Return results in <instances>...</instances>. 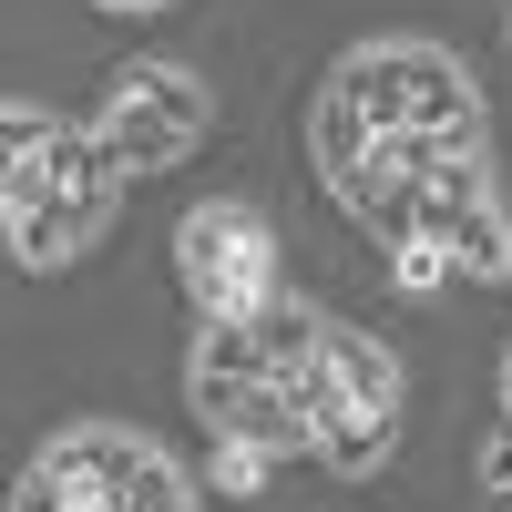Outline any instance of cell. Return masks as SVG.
I'll return each instance as SVG.
<instances>
[{
  "mask_svg": "<svg viewBox=\"0 0 512 512\" xmlns=\"http://www.w3.org/2000/svg\"><path fill=\"white\" fill-rule=\"evenodd\" d=\"M308 390V420H318V461L338 482H369L379 461L400 451V359L379 349L369 328H328L318 359L297 369Z\"/></svg>",
  "mask_w": 512,
  "mask_h": 512,
  "instance_id": "obj_3",
  "label": "cell"
},
{
  "mask_svg": "<svg viewBox=\"0 0 512 512\" xmlns=\"http://www.w3.org/2000/svg\"><path fill=\"white\" fill-rule=\"evenodd\" d=\"M390 277H400V297H431V287H451V256L410 236V246H390Z\"/></svg>",
  "mask_w": 512,
  "mask_h": 512,
  "instance_id": "obj_10",
  "label": "cell"
},
{
  "mask_svg": "<svg viewBox=\"0 0 512 512\" xmlns=\"http://www.w3.org/2000/svg\"><path fill=\"white\" fill-rule=\"evenodd\" d=\"M328 328H338V318L318 308V297H277V308H256V338H267V359H277V379H297V369H308Z\"/></svg>",
  "mask_w": 512,
  "mask_h": 512,
  "instance_id": "obj_9",
  "label": "cell"
},
{
  "mask_svg": "<svg viewBox=\"0 0 512 512\" xmlns=\"http://www.w3.org/2000/svg\"><path fill=\"white\" fill-rule=\"evenodd\" d=\"M328 82L379 123V134H431V144H451V154H482V134H492L472 62L441 52V41H420V31H390V41H359V52H338Z\"/></svg>",
  "mask_w": 512,
  "mask_h": 512,
  "instance_id": "obj_2",
  "label": "cell"
},
{
  "mask_svg": "<svg viewBox=\"0 0 512 512\" xmlns=\"http://www.w3.org/2000/svg\"><path fill=\"white\" fill-rule=\"evenodd\" d=\"M420 246H441L451 277H472V287L512 277V205L482 154H441V175L420 185Z\"/></svg>",
  "mask_w": 512,
  "mask_h": 512,
  "instance_id": "obj_7",
  "label": "cell"
},
{
  "mask_svg": "<svg viewBox=\"0 0 512 512\" xmlns=\"http://www.w3.org/2000/svg\"><path fill=\"white\" fill-rule=\"evenodd\" d=\"M502 420H512V349H502Z\"/></svg>",
  "mask_w": 512,
  "mask_h": 512,
  "instance_id": "obj_12",
  "label": "cell"
},
{
  "mask_svg": "<svg viewBox=\"0 0 512 512\" xmlns=\"http://www.w3.org/2000/svg\"><path fill=\"white\" fill-rule=\"evenodd\" d=\"M185 410L216 431L226 451H267V461H318V420H308V390L277 369H256V379H205L185 369Z\"/></svg>",
  "mask_w": 512,
  "mask_h": 512,
  "instance_id": "obj_8",
  "label": "cell"
},
{
  "mask_svg": "<svg viewBox=\"0 0 512 512\" xmlns=\"http://www.w3.org/2000/svg\"><path fill=\"white\" fill-rule=\"evenodd\" d=\"M31 472H52L62 492H93L113 512H195V472L154 431H123V420H72L31 451Z\"/></svg>",
  "mask_w": 512,
  "mask_h": 512,
  "instance_id": "obj_6",
  "label": "cell"
},
{
  "mask_svg": "<svg viewBox=\"0 0 512 512\" xmlns=\"http://www.w3.org/2000/svg\"><path fill=\"white\" fill-rule=\"evenodd\" d=\"M175 277L195 297V318H256V308H277V236L267 216H256L246 195H205L185 205V226H175Z\"/></svg>",
  "mask_w": 512,
  "mask_h": 512,
  "instance_id": "obj_5",
  "label": "cell"
},
{
  "mask_svg": "<svg viewBox=\"0 0 512 512\" xmlns=\"http://www.w3.org/2000/svg\"><path fill=\"white\" fill-rule=\"evenodd\" d=\"M205 123H216V93H205V72L185 62H123L93 103V134L123 175H164V164H185L205 144Z\"/></svg>",
  "mask_w": 512,
  "mask_h": 512,
  "instance_id": "obj_4",
  "label": "cell"
},
{
  "mask_svg": "<svg viewBox=\"0 0 512 512\" xmlns=\"http://www.w3.org/2000/svg\"><path fill=\"white\" fill-rule=\"evenodd\" d=\"M93 11H113V21H144V11H164V0H93Z\"/></svg>",
  "mask_w": 512,
  "mask_h": 512,
  "instance_id": "obj_11",
  "label": "cell"
},
{
  "mask_svg": "<svg viewBox=\"0 0 512 512\" xmlns=\"http://www.w3.org/2000/svg\"><path fill=\"white\" fill-rule=\"evenodd\" d=\"M502 41H512V11H502Z\"/></svg>",
  "mask_w": 512,
  "mask_h": 512,
  "instance_id": "obj_13",
  "label": "cell"
},
{
  "mask_svg": "<svg viewBox=\"0 0 512 512\" xmlns=\"http://www.w3.org/2000/svg\"><path fill=\"white\" fill-rule=\"evenodd\" d=\"M0 144H11V164H0L11 256L31 277H62L82 246H103L113 205H123V164L103 154L93 123H62L52 103H31V93L0 103Z\"/></svg>",
  "mask_w": 512,
  "mask_h": 512,
  "instance_id": "obj_1",
  "label": "cell"
}]
</instances>
